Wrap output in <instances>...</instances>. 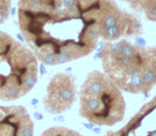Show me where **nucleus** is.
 Wrapping results in <instances>:
<instances>
[{
  "mask_svg": "<svg viewBox=\"0 0 156 136\" xmlns=\"http://www.w3.org/2000/svg\"><path fill=\"white\" fill-rule=\"evenodd\" d=\"M17 16L28 47L49 66L89 55L100 38L118 41L142 29L112 0H18Z\"/></svg>",
  "mask_w": 156,
  "mask_h": 136,
  "instance_id": "obj_1",
  "label": "nucleus"
},
{
  "mask_svg": "<svg viewBox=\"0 0 156 136\" xmlns=\"http://www.w3.org/2000/svg\"><path fill=\"white\" fill-rule=\"evenodd\" d=\"M100 56L104 74L122 91L147 94L156 85V47L121 38L106 41Z\"/></svg>",
  "mask_w": 156,
  "mask_h": 136,
  "instance_id": "obj_2",
  "label": "nucleus"
},
{
  "mask_svg": "<svg viewBox=\"0 0 156 136\" xmlns=\"http://www.w3.org/2000/svg\"><path fill=\"white\" fill-rule=\"evenodd\" d=\"M37 58L32 50L0 31V101H15L35 86Z\"/></svg>",
  "mask_w": 156,
  "mask_h": 136,
  "instance_id": "obj_3",
  "label": "nucleus"
},
{
  "mask_svg": "<svg viewBox=\"0 0 156 136\" xmlns=\"http://www.w3.org/2000/svg\"><path fill=\"white\" fill-rule=\"evenodd\" d=\"M78 98L80 116L94 125L112 127L125 116L126 103L122 91L100 70L87 75Z\"/></svg>",
  "mask_w": 156,
  "mask_h": 136,
  "instance_id": "obj_4",
  "label": "nucleus"
},
{
  "mask_svg": "<svg viewBox=\"0 0 156 136\" xmlns=\"http://www.w3.org/2000/svg\"><path fill=\"white\" fill-rule=\"evenodd\" d=\"M77 95V86L72 75L60 72L52 77L46 87L43 105L49 114L59 115L74 105Z\"/></svg>",
  "mask_w": 156,
  "mask_h": 136,
  "instance_id": "obj_5",
  "label": "nucleus"
},
{
  "mask_svg": "<svg viewBox=\"0 0 156 136\" xmlns=\"http://www.w3.org/2000/svg\"><path fill=\"white\" fill-rule=\"evenodd\" d=\"M105 136H156V96L143 104L121 129L109 131Z\"/></svg>",
  "mask_w": 156,
  "mask_h": 136,
  "instance_id": "obj_6",
  "label": "nucleus"
},
{
  "mask_svg": "<svg viewBox=\"0 0 156 136\" xmlns=\"http://www.w3.org/2000/svg\"><path fill=\"white\" fill-rule=\"evenodd\" d=\"M34 122L23 105H0V136H33Z\"/></svg>",
  "mask_w": 156,
  "mask_h": 136,
  "instance_id": "obj_7",
  "label": "nucleus"
},
{
  "mask_svg": "<svg viewBox=\"0 0 156 136\" xmlns=\"http://www.w3.org/2000/svg\"><path fill=\"white\" fill-rule=\"evenodd\" d=\"M40 136H83L73 129L66 127H51L46 129Z\"/></svg>",
  "mask_w": 156,
  "mask_h": 136,
  "instance_id": "obj_8",
  "label": "nucleus"
},
{
  "mask_svg": "<svg viewBox=\"0 0 156 136\" xmlns=\"http://www.w3.org/2000/svg\"><path fill=\"white\" fill-rule=\"evenodd\" d=\"M12 0H0V24H3L9 17Z\"/></svg>",
  "mask_w": 156,
  "mask_h": 136,
  "instance_id": "obj_9",
  "label": "nucleus"
}]
</instances>
